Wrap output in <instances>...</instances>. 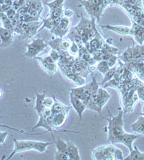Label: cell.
<instances>
[{"label":"cell","mask_w":144,"mask_h":160,"mask_svg":"<svg viewBox=\"0 0 144 160\" xmlns=\"http://www.w3.org/2000/svg\"><path fill=\"white\" fill-rule=\"evenodd\" d=\"M87 2L95 6H102V0H87Z\"/></svg>","instance_id":"f5cc1de1"},{"label":"cell","mask_w":144,"mask_h":160,"mask_svg":"<svg viewBox=\"0 0 144 160\" xmlns=\"http://www.w3.org/2000/svg\"><path fill=\"white\" fill-rule=\"evenodd\" d=\"M42 24V23L37 22V21L34 22L30 28L22 34V35H21L20 37H19V39H20V40H26V39L32 38L34 35H35L38 32V29Z\"/></svg>","instance_id":"e0dca14e"},{"label":"cell","mask_w":144,"mask_h":160,"mask_svg":"<svg viewBox=\"0 0 144 160\" xmlns=\"http://www.w3.org/2000/svg\"><path fill=\"white\" fill-rule=\"evenodd\" d=\"M110 68H111L109 67L108 62H107L106 60H103L98 61L96 66V69L97 71L103 75L106 74V72L108 71Z\"/></svg>","instance_id":"836d02e7"},{"label":"cell","mask_w":144,"mask_h":160,"mask_svg":"<svg viewBox=\"0 0 144 160\" xmlns=\"http://www.w3.org/2000/svg\"><path fill=\"white\" fill-rule=\"evenodd\" d=\"M35 93H36V103H35V109L36 110L37 113V114L40 115V113L42 112L44 108H45L43 105V101L45 98L46 93H45V91L42 94L38 93L37 91H35Z\"/></svg>","instance_id":"44dd1931"},{"label":"cell","mask_w":144,"mask_h":160,"mask_svg":"<svg viewBox=\"0 0 144 160\" xmlns=\"http://www.w3.org/2000/svg\"><path fill=\"white\" fill-rule=\"evenodd\" d=\"M63 14H64V16L65 18H71L74 13H73V12L72 10H70V9H66V10L63 12Z\"/></svg>","instance_id":"9f6ffc18"},{"label":"cell","mask_w":144,"mask_h":160,"mask_svg":"<svg viewBox=\"0 0 144 160\" xmlns=\"http://www.w3.org/2000/svg\"><path fill=\"white\" fill-rule=\"evenodd\" d=\"M69 53L70 55H73V56H75L78 54V52H79V46H78L76 43L74 42H72V45L70 46V48L68 50Z\"/></svg>","instance_id":"60d3db41"},{"label":"cell","mask_w":144,"mask_h":160,"mask_svg":"<svg viewBox=\"0 0 144 160\" xmlns=\"http://www.w3.org/2000/svg\"><path fill=\"white\" fill-rule=\"evenodd\" d=\"M85 86H80V87H78V88H71L70 89V92H71L75 96L77 97L78 98H80L85 91Z\"/></svg>","instance_id":"f35d334b"},{"label":"cell","mask_w":144,"mask_h":160,"mask_svg":"<svg viewBox=\"0 0 144 160\" xmlns=\"http://www.w3.org/2000/svg\"><path fill=\"white\" fill-rule=\"evenodd\" d=\"M14 147L9 156L7 159H10L12 157L18 152H22L30 150H35L37 152L44 153L48 146L55 144V142H44L37 141H31V140H17L14 139Z\"/></svg>","instance_id":"7a4b0ae2"},{"label":"cell","mask_w":144,"mask_h":160,"mask_svg":"<svg viewBox=\"0 0 144 160\" xmlns=\"http://www.w3.org/2000/svg\"><path fill=\"white\" fill-rule=\"evenodd\" d=\"M55 103V100L51 98H45L43 101V105L45 108H51Z\"/></svg>","instance_id":"7dc6e473"},{"label":"cell","mask_w":144,"mask_h":160,"mask_svg":"<svg viewBox=\"0 0 144 160\" xmlns=\"http://www.w3.org/2000/svg\"><path fill=\"white\" fill-rule=\"evenodd\" d=\"M47 41L43 40V39L37 38L35 40H33L32 42L30 44L25 45L27 48V50L24 53V56L30 58H35L39 53L43 51L46 47H47Z\"/></svg>","instance_id":"5b68a950"},{"label":"cell","mask_w":144,"mask_h":160,"mask_svg":"<svg viewBox=\"0 0 144 160\" xmlns=\"http://www.w3.org/2000/svg\"><path fill=\"white\" fill-rule=\"evenodd\" d=\"M54 100H55V103L52 105V107L50 108L51 111H52V113H57L64 111H70V106H64L63 104H62L61 103H60L59 101L56 100L55 98Z\"/></svg>","instance_id":"f1b7e54d"},{"label":"cell","mask_w":144,"mask_h":160,"mask_svg":"<svg viewBox=\"0 0 144 160\" xmlns=\"http://www.w3.org/2000/svg\"><path fill=\"white\" fill-rule=\"evenodd\" d=\"M65 0H53L50 2H45V4H46L51 10V9H54L62 6Z\"/></svg>","instance_id":"74e56055"},{"label":"cell","mask_w":144,"mask_h":160,"mask_svg":"<svg viewBox=\"0 0 144 160\" xmlns=\"http://www.w3.org/2000/svg\"><path fill=\"white\" fill-rule=\"evenodd\" d=\"M0 22L2 23L4 28L14 32V26L12 25L11 19L8 18L5 12H0Z\"/></svg>","instance_id":"d4e9b609"},{"label":"cell","mask_w":144,"mask_h":160,"mask_svg":"<svg viewBox=\"0 0 144 160\" xmlns=\"http://www.w3.org/2000/svg\"><path fill=\"white\" fill-rule=\"evenodd\" d=\"M92 84H93V81H92V82L90 83L85 85V91L83 92V93H82L81 98H80V100L84 103L85 106H87V103L89 102L90 99V97H91L92 91Z\"/></svg>","instance_id":"7402d4cb"},{"label":"cell","mask_w":144,"mask_h":160,"mask_svg":"<svg viewBox=\"0 0 144 160\" xmlns=\"http://www.w3.org/2000/svg\"><path fill=\"white\" fill-rule=\"evenodd\" d=\"M49 55H50L51 58H52L55 62H57L60 60V53L58 51H57L56 50H54V49L51 50L50 53H49Z\"/></svg>","instance_id":"b9f144b4"},{"label":"cell","mask_w":144,"mask_h":160,"mask_svg":"<svg viewBox=\"0 0 144 160\" xmlns=\"http://www.w3.org/2000/svg\"><path fill=\"white\" fill-rule=\"evenodd\" d=\"M70 25V18H62L61 21L55 30L53 31L52 34H54L55 35L57 36L60 38H62L64 35L67 34V32L69 30V27Z\"/></svg>","instance_id":"30bf717a"},{"label":"cell","mask_w":144,"mask_h":160,"mask_svg":"<svg viewBox=\"0 0 144 160\" xmlns=\"http://www.w3.org/2000/svg\"><path fill=\"white\" fill-rule=\"evenodd\" d=\"M133 46L134 45L132 46V47H128L121 55L120 57L121 59L123 60L125 63L133 62V60H134Z\"/></svg>","instance_id":"603a6c76"},{"label":"cell","mask_w":144,"mask_h":160,"mask_svg":"<svg viewBox=\"0 0 144 160\" xmlns=\"http://www.w3.org/2000/svg\"><path fill=\"white\" fill-rule=\"evenodd\" d=\"M131 129L133 132L144 136V116H139L138 119L131 124Z\"/></svg>","instance_id":"d6986e66"},{"label":"cell","mask_w":144,"mask_h":160,"mask_svg":"<svg viewBox=\"0 0 144 160\" xmlns=\"http://www.w3.org/2000/svg\"><path fill=\"white\" fill-rule=\"evenodd\" d=\"M0 127L7 128H9V129H11V130L15 131V132H19V133H22V134H26V133H24V132L23 130L17 129V128H13V127H9V126H7V125H2V124H0Z\"/></svg>","instance_id":"11a10c76"},{"label":"cell","mask_w":144,"mask_h":160,"mask_svg":"<svg viewBox=\"0 0 144 160\" xmlns=\"http://www.w3.org/2000/svg\"><path fill=\"white\" fill-rule=\"evenodd\" d=\"M39 116V121L37 124L35 126V127H33L32 128V131L35 130L36 128H37L39 127H42L45 128L46 130H47V132H52L53 131V128L51 127V126L49 124V123L47 122V117H45V116L42 115V113Z\"/></svg>","instance_id":"ffe728a7"},{"label":"cell","mask_w":144,"mask_h":160,"mask_svg":"<svg viewBox=\"0 0 144 160\" xmlns=\"http://www.w3.org/2000/svg\"><path fill=\"white\" fill-rule=\"evenodd\" d=\"M110 118L102 117L105 120L108 121V141L111 144H115L118 143V139L126 132L124 131L123 126V111H120L118 115L113 116L111 114V111H108Z\"/></svg>","instance_id":"6da1fadb"},{"label":"cell","mask_w":144,"mask_h":160,"mask_svg":"<svg viewBox=\"0 0 144 160\" xmlns=\"http://www.w3.org/2000/svg\"><path fill=\"white\" fill-rule=\"evenodd\" d=\"M67 154L70 160H80L79 150L78 147L74 143L68 141L67 142Z\"/></svg>","instance_id":"ac0fdd59"},{"label":"cell","mask_w":144,"mask_h":160,"mask_svg":"<svg viewBox=\"0 0 144 160\" xmlns=\"http://www.w3.org/2000/svg\"><path fill=\"white\" fill-rule=\"evenodd\" d=\"M62 38H57L55 39H53V40H50V41H47V45H49L52 48V49L56 50L57 51L59 52L60 53L62 52V50L60 49V42L62 41Z\"/></svg>","instance_id":"e575fe53"},{"label":"cell","mask_w":144,"mask_h":160,"mask_svg":"<svg viewBox=\"0 0 144 160\" xmlns=\"http://www.w3.org/2000/svg\"><path fill=\"white\" fill-rule=\"evenodd\" d=\"M4 2V0H0V4H3Z\"/></svg>","instance_id":"94428289"},{"label":"cell","mask_w":144,"mask_h":160,"mask_svg":"<svg viewBox=\"0 0 144 160\" xmlns=\"http://www.w3.org/2000/svg\"><path fill=\"white\" fill-rule=\"evenodd\" d=\"M116 68H117L116 67L113 66V68H110L108 71L106 72V74L104 75L103 79H102V81L101 83V86H103L104 85L107 83V82L111 81V80L115 76V73H116Z\"/></svg>","instance_id":"d6a6232c"},{"label":"cell","mask_w":144,"mask_h":160,"mask_svg":"<svg viewBox=\"0 0 144 160\" xmlns=\"http://www.w3.org/2000/svg\"><path fill=\"white\" fill-rule=\"evenodd\" d=\"M8 134H9V132H7H7H0V144H3Z\"/></svg>","instance_id":"816d5d0a"},{"label":"cell","mask_w":144,"mask_h":160,"mask_svg":"<svg viewBox=\"0 0 144 160\" xmlns=\"http://www.w3.org/2000/svg\"><path fill=\"white\" fill-rule=\"evenodd\" d=\"M55 159H56V160H68L69 159V157H68V155L66 154L55 152Z\"/></svg>","instance_id":"c3c4849f"},{"label":"cell","mask_w":144,"mask_h":160,"mask_svg":"<svg viewBox=\"0 0 144 160\" xmlns=\"http://www.w3.org/2000/svg\"><path fill=\"white\" fill-rule=\"evenodd\" d=\"M78 25H80L84 29L85 32H88L89 30H91L92 28V19H88L85 18L83 15L81 14V19H80V22L78 23Z\"/></svg>","instance_id":"1f68e13d"},{"label":"cell","mask_w":144,"mask_h":160,"mask_svg":"<svg viewBox=\"0 0 144 160\" xmlns=\"http://www.w3.org/2000/svg\"><path fill=\"white\" fill-rule=\"evenodd\" d=\"M69 111H64L60 113H52L47 118V122L52 128H59L64 124L67 118Z\"/></svg>","instance_id":"52a82bcc"},{"label":"cell","mask_w":144,"mask_h":160,"mask_svg":"<svg viewBox=\"0 0 144 160\" xmlns=\"http://www.w3.org/2000/svg\"><path fill=\"white\" fill-rule=\"evenodd\" d=\"M26 4V0H14L13 1V4H12V7L17 11L18 9L20 8L21 7L24 6Z\"/></svg>","instance_id":"7bdbcfd3"},{"label":"cell","mask_w":144,"mask_h":160,"mask_svg":"<svg viewBox=\"0 0 144 160\" xmlns=\"http://www.w3.org/2000/svg\"><path fill=\"white\" fill-rule=\"evenodd\" d=\"M56 149L58 153H64L68 155L67 154V143L63 141L60 137H57V139L55 142Z\"/></svg>","instance_id":"83f0119b"},{"label":"cell","mask_w":144,"mask_h":160,"mask_svg":"<svg viewBox=\"0 0 144 160\" xmlns=\"http://www.w3.org/2000/svg\"><path fill=\"white\" fill-rule=\"evenodd\" d=\"M4 4H7V5H9V6H12L13 1H12V0H4Z\"/></svg>","instance_id":"680465c9"},{"label":"cell","mask_w":144,"mask_h":160,"mask_svg":"<svg viewBox=\"0 0 144 160\" xmlns=\"http://www.w3.org/2000/svg\"><path fill=\"white\" fill-rule=\"evenodd\" d=\"M37 60L40 62V64L44 71L47 72L50 76H52L57 70V62H49L44 59L42 57H36Z\"/></svg>","instance_id":"5bb4252c"},{"label":"cell","mask_w":144,"mask_h":160,"mask_svg":"<svg viewBox=\"0 0 144 160\" xmlns=\"http://www.w3.org/2000/svg\"><path fill=\"white\" fill-rule=\"evenodd\" d=\"M138 137L137 135L134 134H128V133L125 132L121 136L120 139H118V143H121L126 146L129 149V151L131 152L133 149V143L136 139H137Z\"/></svg>","instance_id":"9a60e30c"},{"label":"cell","mask_w":144,"mask_h":160,"mask_svg":"<svg viewBox=\"0 0 144 160\" xmlns=\"http://www.w3.org/2000/svg\"><path fill=\"white\" fill-rule=\"evenodd\" d=\"M105 43H106V42H105L104 39L102 38V36L100 35L99 32L96 29V36H95V38L93 39H92V40L89 42L90 49L88 50V52L90 54H92V53L95 51L100 50Z\"/></svg>","instance_id":"8fae6325"},{"label":"cell","mask_w":144,"mask_h":160,"mask_svg":"<svg viewBox=\"0 0 144 160\" xmlns=\"http://www.w3.org/2000/svg\"><path fill=\"white\" fill-rule=\"evenodd\" d=\"M2 96V91L0 90V97H1Z\"/></svg>","instance_id":"be15d7a7"},{"label":"cell","mask_w":144,"mask_h":160,"mask_svg":"<svg viewBox=\"0 0 144 160\" xmlns=\"http://www.w3.org/2000/svg\"><path fill=\"white\" fill-rule=\"evenodd\" d=\"M136 90L137 88H133L125 93H121L124 113H129L133 111L134 105L138 100Z\"/></svg>","instance_id":"3957f363"},{"label":"cell","mask_w":144,"mask_h":160,"mask_svg":"<svg viewBox=\"0 0 144 160\" xmlns=\"http://www.w3.org/2000/svg\"><path fill=\"white\" fill-rule=\"evenodd\" d=\"M0 38L2 43L0 44V50L11 45L14 42V32H11L4 27L0 26Z\"/></svg>","instance_id":"ba28073f"},{"label":"cell","mask_w":144,"mask_h":160,"mask_svg":"<svg viewBox=\"0 0 144 160\" xmlns=\"http://www.w3.org/2000/svg\"><path fill=\"white\" fill-rule=\"evenodd\" d=\"M42 21H43V25L41 27L40 29H39L38 32H40V31L42 30L44 28H47V29H48V30H50V31L52 30V28H53V21H54V19H51L50 18H45V19L42 18Z\"/></svg>","instance_id":"8d00e7d4"},{"label":"cell","mask_w":144,"mask_h":160,"mask_svg":"<svg viewBox=\"0 0 144 160\" xmlns=\"http://www.w3.org/2000/svg\"><path fill=\"white\" fill-rule=\"evenodd\" d=\"M68 38H70V40L72 41V42H74L76 43V44L79 46V48L82 46V38L80 37V35L78 34L76 30H75L74 28H72L71 30H70V32H69V35H68Z\"/></svg>","instance_id":"4316f807"},{"label":"cell","mask_w":144,"mask_h":160,"mask_svg":"<svg viewBox=\"0 0 144 160\" xmlns=\"http://www.w3.org/2000/svg\"><path fill=\"white\" fill-rule=\"evenodd\" d=\"M77 7H84L87 14L91 17L97 19V22H99L100 19L103 12L105 8L102 6H95L90 4L87 0H80V4Z\"/></svg>","instance_id":"8992f818"},{"label":"cell","mask_w":144,"mask_h":160,"mask_svg":"<svg viewBox=\"0 0 144 160\" xmlns=\"http://www.w3.org/2000/svg\"><path fill=\"white\" fill-rule=\"evenodd\" d=\"M126 66L130 70L131 72H134L137 75V76L144 81V62H131L125 63Z\"/></svg>","instance_id":"4fadbf2b"},{"label":"cell","mask_w":144,"mask_h":160,"mask_svg":"<svg viewBox=\"0 0 144 160\" xmlns=\"http://www.w3.org/2000/svg\"><path fill=\"white\" fill-rule=\"evenodd\" d=\"M70 99L71 106L76 111L78 116H79L80 120H81L82 118V113H83L85 109L86 108V106L85 105L84 103L80 98H78L77 97L73 95L71 92L70 93Z\"/></svg>","instance_id":"7c38bea8"},{"label":"cell","mask_w":144,"mask_h":160,"mask_svg":"<svg viewBox=\"0 0 144 160\" xmlns=\"http://www.w3.org/2000/svg\"><path fill=\"white\" fill-rule=\"evenodd\" d=\"M68 80H70V81H72V83H75L78 86H82L85 83V78H82V76H80L79 74L76 73V72H73L68 76H65Z\"/></svg>","instance_id":"f546056e"},{"label":"cell","mask_w":144,"mask_h":160,"mask_svg":"<svg viewBox=\"0 0 144 160\" xmlns=\"http://www.w3.org/2000/svg\"><path fill=\"white\" fill-rule=\"evenodd\" d=\"M72 45V41L68 39L62 40L60 42V49L62 51H67Z\"/></svg>","instance_id":"ab89813d"},{"label":"cell","mask_w":144,"mask_h":160,"mask_svg":"<svg viewBox=\"0 0 144 160\" xmlns=\"http://www.w3.org/2000/svg\"><path fill=\"white\" fill-rule=\"evenodd\" d=\"M132 21L133 25L131 28L130 35L135 38L136 41L139 45H143L144 42V28L136 23L133 19Z\"/></svg>","instance_id":"9c48e42d"},{"label":"cell","mask_w":144,"mask_h":160,"mask_svg":"<svg viewBox=\"0 0 144 160\" xmlns=\"http://www.w3.org/2000/svg\"><path fill=\"white\" fill-rule=\"evenodd\" d=\"M27 14H30V16L33 17V18H40V13L38 12L37 11V10H35V9L30 8V7H28Z\"/></svg>","instance_id":"681fc988"},{"label":"cell","mask_w":144,"mask_h":160,"mask_svg":"<svg viewBox=\"0 0 144 160\" xmlns=\"http://www.w3.org/2000/svg\"><path fill=\"white\" fill-rule=\"evenodd\" d=\"M25 5L32 9H35L40 14L43 9L42 2H41V0H26Z\"/></svg>","instance_id":"484cf974"},{"label":"cell","mask_w":144,"mask_h":160,"mask_svg":"<svg viewBox=\"0 0 144 160\" xmlns=\"http://www.w3.org/2000/svg\"><path fill=\"white\" fill-rule=\"evenodd\" d=\"M141 115L144 116V105L142 106V113H141Z\"/></svg>","instance_id":"91938a15"},{"label":"cell","mask_w":144,"mask_h":160,"mask_svg":"<svg viewBox=\"0 0 144 160\" xmlns=\"http://www.w3.org/2000/svg\"><path fill=\"white\" fill-rule=\"evenodd\" d=\"M5 13L9 19H12L17 14V10H15V9L12 7V8L9 9V10H7Z\"/></svg>","instance_id":"f907efd6"},{"label":"cell","mask_w":144,"mask_h":160,"mask_svg":"<svg viewBox=\"0 0 144 160\" xmlns=\"http://www.w3.org/2000/svg\"><path fill=\"white\" fill-rule=\"evenodd\" d=\"M0 12H2V4H0Z\"/></svg>","instance_id":"6125c7cd"},{"label":"cell","mask_w":144,"mask_h":160,"mask_svg":"<svg viewBox=\"0 0 144 160\" xmlns=\"http://www.w3.org/2000/svg\"><path fill=\"white\" fill-rule=\"evenodd\" d=\"M10 8H12V6L7 5V4H2V12H6L7 10H9Z\"/></svg>","instance_id":"6f0895ef"},{"label":"cell","mask_w":144,"mask_h":160,"mask_svg":"<svg viewBox=\"0 0 144 160\" xmlns=\"http://www.w3.org/2000/svg\"><path fill=\"white\" fill-rule=\"evenodd\" d=\"M118 57L116 55H113L108 60H107L110 68H113V66H115V65L116 64L117 61H118Z\"/></svg>","instance_id":"bcb514c9"},{"label":"cell","mask_w":144,"mask_h":160,"mask_svg":"<svg viewBox=\"0 0 144 160\" xmlns=\"http://www.w3.org/2000/svg\"><path fill=\"white\" fill-rule=\"evenodd\" d=\"M116 147L113 144L103 145L96 148L92 151V158L97 160L114 159V154Z\"/></svg>","instance_id":"277c9868"},{"label":"cell","mask_w":144,"mask_h":160,"mask_svg":"<svg viewBox=\"0 0 144 160\" xmlns=\"http://www.w3.org/2000/svg\"><path fill=\"white\" fill-rule=\"evenodd\" d=\"M136 92H137L138 99H140L141 103H144V84L138 87Z\"/></svg>","instance_id":"ee69618b"},{"label":"cell","mask_w":144,"mask_h":160,"mask_svg":"<svg viewBox=\"0 0 144 160\" xmlns=\"http://www.w3.org/2000/svg\"><path fill=\"white\" fill-rule=\"evenodd\" d=\"M2 43V40H1V38H0V44Z\"/></svg>","instance_id":"e7e4bbea"},{"label":"cell","mask_w":144,"mask_h":160,"mask_svg":"<svg viewBox=\"0 0 144 160\" xmlns=\"http://www.w3.org/2000/svg\"><path fill=\"white\" fill-rule=\"evenodd\" d=\"M132 19L136 23H137L138 25L142 26L144 28V13L143 14H141V16L133 17Z\"/></svg>","instance_id":"f6af8a7d"},{"label":"cell","mask_w":144,"mask_h":160,"mask_svg":"<svg viewBox=\"0 0 144 160\" xmlns=\"http://www.w3.org/2000/svg\"><path fill=\"white\" fill-rule=\"evenodd\" d=\"M12 1H14V0H12Z\"/></svg>","instance_id":"03108f58"},{"label":"cell","mask_w":144,"mask_h":160,"mask_svg":"<svg viewBox=\"0 0 144 160\" xmlns=\"http://www.w3.org/2000/svg\"><path fill=\"white\" fill-rule=\"evenodd\" d=\"M124 160H144V153L141 152L138 148L136 146Z\"/></svg>","instance_id":"cb8c5ba5"},{"label":"cell","mask_w":144,"mask_h":160,"mask_svg":"<svg viewBox=\"0 0 144 160\" xmlns=\"http://www.w3.org/2000/svg\"><path fill=\"white\" fill-rule=\"evenodd\" d=\"M139 48V52H140V55L141 57V62H144V45H138Z\"/></svg>","instance_id":"db71d44e"},{"label":"cell","mask_w":144,"mask_h":160,"mask_svg":"<svg viewBox=\"0 0 144 160\" xmlns=\"http://www.w3.org/2000/svg\"><path fill=\"white\" fill-rule=\"evenodd\" d=\"M101 28L106 29V30H109L115 32L117 34L121 35H130V31L131 28L130 27L126 26H113L111 25H101Z\"/></svg>","instance_id":"2e32d148"},{"label":"cell","mask_w":144,"mask_h":160,"mask_svg":"<svg viewBox=\"0 0 144 160\" xmlns=\"http://www.w3.org/2000/svg\"><path fill=\"white\" fill-rule=\"evenodd\" d=\"M63 12H64V9H63V5L58 7V8L51 9L50 12V18L52 19H55L57 18H61L63 14Z\"/></svg>","instance_id":"d590c367"},{"label":"cell","mask_w":144,"mask_h":160,"mask_svg":"<svg viewBox=\"0 0 144 160\" xmlns=\"http://www.w3.org/2000/svg\"><path fill=\"white\" fill-rule=\"evenodd\" d=\"M101 52L102 54H111V55H117L119 53V50L117 49L116 48L112 47L108 43L106 42L105 44L102 45V47L101 50Z\"/></svg>","instance_id":"4dcf8cb0"}]
</instances>
